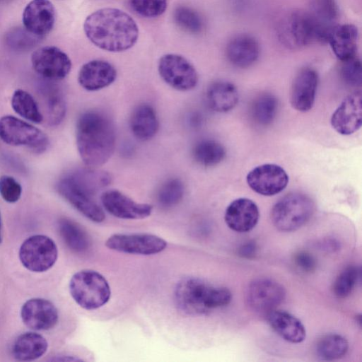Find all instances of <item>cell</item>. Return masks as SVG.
<instances>
[{
	"instance_id": "obj_1",
	"label": "cell",
	"mask_w": 362,
	"mask_h": 362,
	"mask_svg": "<svg viewBox=\"0 0 362 362\" xmlns=\"http://www.w3.org/2000/svg\"><path fill=\"white\" fill-rule=\"evenodd\" d=\"M83 30L94 45L111 52L132 48L139 37V28L134 20L115 8H103L90 13L84 21Z\"/></svg>"
},
{
	"instance_id": "obj_2",
	"label": "cell",
	"mask_w": 362,
	"mask_h": 362,
	"mask_svg": "<svg viewBox=\"0 0 362 362\" xmlns=\"http://www.w3.org/2000/svg\"><path fill=\"white\" fill-rule=\"evenodd\" d=\"M76 139L83 163L89 167L102 165L109 160L115 150L114 124L110 117L101 111H86L78 119Z\"/></svg>"
},
{
	"instance_id": "obj_3",
	"label": "cell",
	"mask_w": 362,
	"mask_h": 362,
	"mask_svg": "<svg viewBox=\"0 0 362 362\" xmlns=\"http://www.w3.org/2000/svg\"><path fill=\"white\" fill-rule=\"evenodd\" d=\"M175 297L180 310L197 315L227 305L231 293L227 288L211 285L202 279L187 277L177 284Z\"/></svg>"
},
{
	"instance_id": "obj_4",
	"label": "cell",
	"mask_w": 362,
	"mask_h": 362,
	"mask_svg": "<svg viewBox=\"0 0 362 362\" xmlns=\"http://www.w3.org/2000/svg\"><path fill=\"white\" fill-rule=\"evenodd\" d=\"M69 291L75 302L88 310L103 306L111 296L106 279L91 269H83L74 274L69 282Z\"/></svg>"
},
{
	"instance_id": "obj_5",
	"label": "cell",
	"mask_w": 362,
	"mask_h": 362,
	"mask_svg": "<svg viewBox=\"0 0 362 362\" xmlns=\"http://www.w3.org/2000/svg\"><path fill=\"white\" fill-rule=\"evenodd\" d=\"M313 211L314 204L309 197L301 193H290L274 205L271 219L279 230L292 232L306 223Z\"/></svg>"
},
{
	"instance_id": "obj_6",
	"label": "cell",
	"mask_w": 362,
	"mask_h": 362,
	"mask_svg": "<svg viewBox=\"0 0 362 362\" xmlns=\"http://www.w3.org/2000/svg\"><path fill=\"white\" fill-rule=\"evenodd\" d=\"M333 26L313 13L297 11L286 21V40L295 46H305L317 42H326Z\"/></svg>"
},
{
	"instance_id": "obj_7",
	"label": "cell",
	"mask_w": 362,
	"mask_h": 362,
	"mask_svg": "<svg viewBox=\"0 0 362 362\" xmlns=\"http://www.w3.org/2000/svg\"><path fill=\"white\" fill-rule=\"evenodd\" d=\"M0 138L12 146H25L34 152L45 151L49 140L40 129L13 116L6 115L0 119Z\"/></svg>"
},
{
	"instance_id": "obj_8",
	"label": "cell",
	"mask_w": 362,
	"mask_h": 362,
	"mask_svg": "<svg viewBox=\"0 0 362 362\" xmlns=\"http://www.w3.org/2000/svg\"><path fill=\"white\" fill-rule=\"evenodd\" d=\"M161 78L171 88L188 91L198 83V74L194 66L184 57L177 54L163 55L158 63Z\"/></svg>"
},
{
	"instance_id": "obj_9",
	"label": "cell",
	"mask_w": 362,
	"mask_h": 362,
	"mask_svg": "<svg viewBox=\"0 0 362 362\" xmlns=\"http://www.w3.org/2000/svg\"><path fill=\"white\" fill-rule=\"evenodd\" d=\"M19 257L28 269L42 272L51 268L57 259V248L54 242L47 236L33 235L21 246Z\"/></svg>"
},
{
	"instance_id": "obj_10",
	"label": "cell",
	"mask_w": 362,
	"mask_h": 362,
	"mask_svg": "<svg viewBox=\"0 0 362 362\" xmlns=\"http://www.w3.org/2000/svg\"><path fill=\"white\" fill-rule=\"evenodd\" d=\"M31 62L40 76L52 81L64 78L71 69L69 56L54 46H44L35 50L31 55Z\"/></svg>"
},
{
	"instance_id": "obj_11",
	"label": "cell",
	"mask_w": 362,
	"mask_h": 362,
	"mask_svg": "<svg viewBox=\"0 0 362 362\" xmlns=\"http://www.w3.org/2000/svg\"><path fill=\"white\" fill-rule=\"evenodd\" d=\"M285 290L278 282L261 278L252 281L247 289L246 301L256 313L267 315L285 298Z\"/></svg>"
},
{
	"instance_id": "obj_12",
	"label": "cell",
	"mask_w": 362,
	"mask_h": 362,
	"mask_svg": "<svg viewBox=\"0 0 362 362\" xmlns=\"http://www.w3.org/2000/svg\"><path fill=\"white\" fill-rule=\"evenodd\" d=\"M110 250L133 255H151L163 251L167 243L159 236L148 234H114L105 242Z\"/></svg>"
},
{
	"instance_id": "obj_13",
	"label": "cell",
	"mask_w": 362,
	"mask_h": 362,
	"mask_svg": "<svg viewBox=\"0 0 362 362\" xmlns=\"http://www.w3.org/2000/svg\"><path fill=\"white\" fill-rule=\"evenodd\" d=\"M246 180L248 186L257 194L273 196L286 187L288 176L281 166L267 163L250 170Z\"/></svg>"
},
{
	"instance_id": "obj_14",
	"label": "cell",
	"mask_w": 362,
	"mask_h": 362,
	"mask_svg": "<svg viewBox=\"0 0 362 362\" xmlns=\"http://www.w3.org/2000/svg\"><path fill=\"white\" fill-rule=\"evenodd\" d=\"M100 199L105 209L113 216L119 218L144 219L149 216L153 211L151 205L136 202L115 189L104 192Z\"/></svg>"
},
{
	"instance_id": "obj_15",
	"label": "cell",
	"mask_w": 362,
	"mask_h": 362,
	"mask_svg": "<svg viewBox=\"0 0 362 362\" xmlns=\"http://www.w3.org/2000/svg\"><path fill=\"white\" fill-rule=\"evenodd\" d=\"M55 17V9L51 1L32 0L24 8L22 21L29 32L43 38L52 30Z\"/></svg>"
},
{
	"instance_id": "obj_16",
	"label": "cell",
	"mask_w": 362,
	"mask_h": 362,
	"mask_svg": "<svg viewBox=\"0 0 362 362\" xmlns=\"http://www.w3.org/2000/svg\"><path fill=\"white\" fill-rule=\"evenodd\" d=\"M362 97L360 91L346 97L331 117V124L336 132L342 135H350L362 123Z\"/></svg>"
},
{
	"instance_id": "obj_17",
	"label": "cell",
	"mask_w": 362,
	"mask_h": 362,
	"mask_svg": "<svg viewBox=\"0 0 362 362\" xmlns=\"http://www.w3.org/2000/svg\"><path fill=\"white\" fill-rule=\"evenodd\" d=\"M318 76L311 68L301 69L296 76L290 92L292 107L300 112L310 110L315 102Z\"/></svg>"
},
{
	"instance_id": "obj_18",
	"label": "cell",
	"mask_w": 362,
	"mask_h": 362,
	"mask_svg": "<svg viewBox=\"0 0 362 362\" xmlns=\"http://www.w3.org/2000/svg\"><path fill=\"white\" fill-rule=\"evenodd\" d=\"M21 317L24 324L30 329L47 330L56 325L58 313L50 301L42 298H33L23 304Z\"/></svg>"
},
{
	"instance_id": "obj_19",
	"label": "cell",
	"mask_w": 362,
	"mask_h": 362,
	"mask_svg": "<svg viewBox=\"0 0 362 362\" xmlns=\"http://www.w3.org/2000/svg\"><path fill=\"white\" fill-rule=\"evenodd\" d=\"M259 212L257 204L247 198H239L232 202L226 208L224 219L231 230L246 233L257 225Z\"/></svg>"
},
{
	"instance_id": "obj_20",
	"label": "cell",
	"mask_w": 362,
	"mask_h": 362,
	"mask_svg": "<svg viewBox=\"0 0 362 362\" xmlns=\"http://www.w3.org/2000/svg\"><path fill=\"white\" fill-rule=\"evenodd\" d=\"M117 78V70L110 62L95 59L84 64L78 74L81 86L88 91H96L109 86Z\"/></svg>"
},
{
	"instance_id": "obj_21",
	"label": "cell",
	"mask_w": 362,
	"mask_h": 362,
	"mask_svg": "<svg viewBox=\"0 0 362 362\" xmlns=\"http://www.w3.org/2000/svg\"><path fill=\"white\" fill-rule=\"evenodd\" d=\"M59 193L84 216L95 223L103 222L105 218L103 209L87 194L65 176L57 185Z\"/></svg>"
},
{
	"instance_id": "obj_22",
	"label": "cell",
	"mask_w": 362,
	"mask_h": 362,
	"mask_svg": "<svg viewBox=\"0 0 362 362\" xmlns=\"http://www.w3.org/2000/svg\"><path fill=\"white\" fill-rule=\"evenodd\" d=\"M259 55L257 41L248 35H239L229 41L226 47V57L235 66L247 68L252 65Z\"/></svg>"
},
{
	"instance_id": "obj_23",
	"label": "cell",
	"mask_w": 362,
	"mask_h": 362,
	"mask_svg": "<svg viewBox=\"0 0 362 362\" xmlns=\"http://www.w3.org/2000/svg\"><path fill=\"white\" fill-rule=\"evenodd\" d=\"M267 318L274 331L284 340L298 344L305 339L304 325L291 314L275 309L267 315Z\"/></svg>"
},
{
	"instance_id": "obj_24",
	"label": "cell",
	"mask_w": 362,
	"mask_h": 362,
	"mask_svg": "<svg viewBox=\"0 0 362 362\" xmlns=\"http://www.w3.org/2000/svg\"><path fill=\"white\" fill-rule=\"evenodd\" d=\"M357 40V28L351 24L333 26L327 38L334 54L342 62L355 57Z\"/></svg>"
},
{
	"instance_id": "obj_25",
	"label": "cell",
	"mask_w": 362,
	"mask_h": 362,
	"mask_svg": "<svg viewBox=\"0 0 362 362\" xmlns=\"http://www.w3.org/2000/svg\"><path fill=\"white\" fill-rule=\"evenodd\" d=\"M129 126L134 136L141 141L152 139L159 129V121L154 108L149 104H140L133 110Z\"/></svg>"
},
{
	"instance_id": "obj_26",
	"label": "cell",
	"mask_w": 362,
	"mask_h": 362,
	"mask_svg": "<svg viewBox=\"0 0 362 362\" xmlns=\"http://www.w3.org/2000/svg\"><path fill=\"white\" fill-rule=\"evenodd\" d=\"M238 91L236 87L228 81H219L211 83L206 90L209 107L217 112H227L238 104Z\"/></svg>"
},
{
	"instance_id": "obj_27",
	"label": "cell",
	"mask_w": 362,
	"mask_h": 362,
	"mask_svg": "<svg viewBox=\"0 0 362 362\" xmlns=\"http://www.w3.org/2000/svg\"><path fill=\"white\" fill-rule=\"evenodd\" d=\"M66 177L76 187L91 197L111 182L108 173L90 168L77 170Z\"/></svg>"
},
{
	"instance_id": "obj_28",
	"label": "cell",
	"mask_w": 362,
	"mask_h": 362,
	"mask_svg": "<svg viewBox=\"0 0 362 362\" xmlns=\"http://www.w3.org/2000/svg\"><path fill=\"white\" fill-rule=\"evenodd\" d=\"M47 349V342L42 335L35 332H25L16 339L13 354L19 361H33L42 356Z\"/></svg>"
},
{
	"instance_id": "obj_29",
	"label": "cell",
	"mask_w": 362,
	"mask_h": 362,
	"mask_svg": "<svg viewBox=\"0 0 362 362\" xmlns=\"http://www.w3.org/2000/svg\"><path fill=\"white\" fill-rule=\"evenodd\" d=\"M192 155L194 160L205 167H211L220 163L226 156L225 148L218 141L204 139L194 146Z\"/></svg>"
},
{
	"instance_id": "obj_30",
	"label": "cell",
	"mask_w": 362,
	"mask_h": 362,
	"mask_svg": "<svg viewBox=\"0 0 362 362\" xmlns=\"http://www.w3.org/2000/svg\"><path fill=\"white\" fill-rule=\"evenodd\" d=\"M349 348L346 339L337 334L322 337L317 342L315 351L323 360L338 359L346 354Z\"/></svg>"
},
{
	"instance_id": "obj_31",
	"label": "cell",
	"mask_w": 362,
	"mask_h": 362,
	"mask_svg": "<svg viewBox=\"0 0 362 362\" xmlns=\"http://www.w3.org/2000/svg\"><path fill=\"white\" fill-rule=\"evenodd\" d=\"M60 233L68 247L75 252H83L90 245L89 238L83 229L74 221L62 219L59 225Z\"/></svg>"
},
{
	"instance_id": "obj_32",
	"label": "cell",
	"mask_w": 362,
	"mask_h": 362,
	"mask_svg": "<svg viewBox=\"0 0 362 362\" xmlns=\"http://www.w3.org/2000/svg\"><path fill=\"white\" fill-rule=\"evenodd\" d=\"M11 105L13 110L23 118L34 123L42 121V115L37 103L28 92L16 90L11 98Z\"/></svg>"
},
{
	"instance_id": "obj_33",
	"label": "cell",
	"mask_w": 362,
	"mask_h": 362,
	"mask_svg": "<svg viewBox=\"0 0 362 362\" xmlns=\"http://www.w3.org/2000/svg\"><path fill=\"white\" fill-rule=\"evenodd\" d=\"M278 110V100L270 93L259 95L252 106V116L260 125H268L274 119Z\"/></svg>"
},
{
	"instance_id": "obj_34",
	"label": "cell",
	"mask_w": 362,
	"mask_h": 362,
	"mask_svg": "<svg viewBox=\"0 0 362 362\" xmlns=\"http://www.w3.org/2000/svg\"><path fill=\"white\" fill-rule=\"evenodd\" d=\"M40 39L42 38L32 34L25 27L12 28L4 36L6 46L17 52L31 49L38 44Z\"/></svg>"
},
{
	"instance_id": "obj_35",
	"label": "cell",
	"mask_w": 362,
	"mask_h": 362,
	"mask_svg": "<svg viewBox=\"0 0 362 362\" xmlns=\"http://www.w3.org/2000/svg\"><path fill=\"white\" fill-rule=\"evenodd\" d=\"M184 191V185L180 179H168L161 185L158 189V202L163 207H172L181 201Z\"/></svg>"
},
{
	"instance_id": "obj_36",
	"label": "cell",
	"mask_w": 362,
	"mask_h": 362,
	"mask_svg": "<svg viewBox=\"0 0 362 362\" xmlns=\"http://www.w3.org/2000/svg\"><path fill=\"white\" fill-rule=\"evenodd\" d=\"M174 20L179 28L190 33H199L203 27V22L194 10L187 6H180L174 11Z\"/></svg>"
},
{
	"instance_id": "obj_37",
	"label": "cell",
	"mask_w": 362,
	"mask_h": 362,
	"mask_svg": "<svg viewBox=\"0 0 362 362\" xmlns=\"http://www.w3.org/2000/svg\"><path fill=\"white\" fill-rule=\"evenodd\" d=\"M360 276V271L355 266L345 268L336 279L333 292L339 298L348 296L354 288Z\"/></svg>"
},
{
	"instance_id": "obj_38",
	"label": "cell",
	"mask_w": 362,
	"mask_h": 362,
	"mask_svg": "<svg viewBox=\"0 0 362 362\" xmlns=\"http://www.w3.org/2000/svg\"><path fill=\"white\" fill-rule=\"evenodd\" d=\"M131 9L146 18L161 16L168 6L167 0H129Z\"/></svg>"
},
{
	"instance_id": "obj_39",
	"label": "cell",
	"mask_w": 362,
	"mask_h": 362,
	"mask_svg": "<svg viewBox=\"0 0 362 362\" xmlns=\"http://www.w3.org/2000/svg\"><path fill=\"white\" fill-rule=\"evenodd\" d=\"M47 112L49 122L52 124L60 123L66 113V103L62 93L57 90H52L48 94Z\"/></svg>"
},
{
	"instance_id": "obj_40",
	"label": "cell",
	"mask_w": 362,
	"mask_h": 362,
	"mask_svg": "<svg viewBox=\"0 0 362 362\" xmlns=\"http://www.w3.org/2000/svg\"><path fill=\"white\" fill-rule=\"evenodd\" d=\"M341 76L344 81L352 86H359L362 82V66L361 61L354 57L343 61Z\"/></svg>"
},
{
	"instance_id": "obj_41",
	"label": "cell",
	"mask_w": 362,
	"mask_h": 362,
	"mask_svg": "<svg viewBox=\"0 0 362 362\" xmlns=\"http://www.w3.org/2000/svg\"><path fill=\"white\" fill-rule=\"evenodd\" d=\"M21 185L12 177L3 175L0 177V195L7 202H17L21 195Z\"/></svg>"
},
{
	"instance_id": "obj_42",
	"label": "cell",
	"mask_w": 362,
	"mask_h": 362,
	"mask_svg": "<svg viewBox=\"0 0 362 362\" xmlns=\"http://www.w3.org/2000/svg\"><path fill=\"white\" fill-rule=\"evenodd\" d=\"M314 12L317 17L330 23L337 16V6L334 0H313Z\"/></svg>"
},
{
	"instance_id": "obj_43",
	"label": "cell",
	"mask_w": 362,
	"mask_h": 362,
	"mask_svg": "<svg viewBox=\"0 0 362 362\" xmlns=\"http://www.w3.org/2000/svg\"><path fill=\"white\" fill-rule=\"evenodd\" d=\"M295 262L304 272H313L316 266L314 257L305 252H298L295 257Z\"/></svg>"
},
{
	"instance_id": "obj_44",
	"label": "cell",
	"mask_w": 362,
	"mask_h": 362,
	"mask_svg": "<svg viewBox=\"0 0 362 362\" xmlns=\"http://www.w3.org/2000/svg\"><path fill=\"white\" fill-rule=\"evenodd\" d=\"M255 251V246L253 244H246L243 247V248L240 250V253L244 257H249L251 255H253V253Z\"/></svg>"
},
{
	"instance_id": "obj_45",
	"label": "cell",
	"mask_w": 362,
	"mask_h": 362,
	"mask_svg": "<svg viewBox=\"0 0 362 362\" xmlns=\"http://www.w3.org/2000/svg\"><path fill=\"white\" fill-rule=\"evenodd\" d=\"M1 215H0V243H1Z\"/></svg>"
}]
</instances>
